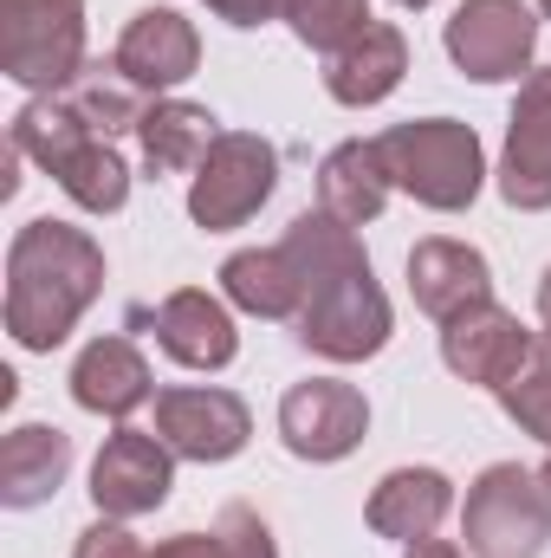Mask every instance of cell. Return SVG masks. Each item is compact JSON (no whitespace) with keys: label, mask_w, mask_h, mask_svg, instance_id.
<instances>
[{"label":"cell","mask_w":551,"mask_h":558,"mask_svg":"<svg viewBox=\"0 0 551 558\" xmlns=\"http://www.w3.org/2000/svg\"><path fill=\"white\" fill-rule=\"evenodd\" d=\"M279 247L292 254V267L305 279V305L292 318L305 351H318L331 364H364L390 344L396 312H390L377 274H370V254H364L357 228H344L325 208H305V215H292Z\"/></svg>","instance_id":"cell-1"},{"label":"cell","mask_w":551,"mask_h":558,"mask_svg":"<svg viewBox=\"0 0 551 558\" xmlns=\"http://www.w3.org/2000/svg\"><path fill=\"white\" fill-rule=\"evenodd\" d=\"M105 292V247L72 221H26L7 247V331L20 351H59Z\"/></svg>","instance_id":"cell-2"},{"label":"cell","mask_w":551,"mask_h":558,"mask_svg":"<svg viewBox=\"0 0 551 558\" xmlns=\"http://www.w3.org/2000/svg\"><path fill=\"white\" fill-rule=\"evenodd\" d=\"M13 149L33 156L85 215H118L131 202V162L118 156V143L105 131H91L65 92H46V98H26L20 118H13Z\"/></svg>","instance_id":"cell-3"},{"label":"cell","mask_w":551,"mask_h":558,"mask_svg":"<svg viewBox=\"0 0 551 558\" xmlns=\"http://www.w3.org/2000/svg\"><path fill=\"white\" fill-rule=\"evenodd\" d=\"M377 156H383L390 182L403 195H415L421 208H434V215L474 208V195L487 182V149L474 137V124H461V118H409V124H390L377 137Z\"/></svg>","instance_id":"cell-4"},{"label":"cell","mask_w":551,"mask_h":558,"mask_svg":"<svg viewBox=\"0 0 551 558\" xmlns=\"http://www.w3.org/2000/svg\"><path fill=\"white\" fill-rule=\"evenodd\" d=\"M461 539L474 558H539L551 546V494L519 461H493L474 474L461 507Z\"/></svg>","instance_id":"cell-5"},{"label":"cell","mask_w":551,"mask_h":558,"mask_svg":"<svg viewBox=\"0 0 551 558\" xmlns=\"http://www.w3.org/2000/svg\"><path fill=\"white\" fill-rule=\"evenodd\" d=\"M85 65V0H0V72L13 85L46 98Z\"/></svg>","instance_id":"cell-6"},{"label":"cell","mask_w":551,"mask_h":558,"mask_svg":"<svg viewBox=\"0 0 551 558\" xmlns=\"http://www.w3.org/2000/svg\"><path fill=\"white\" fill-rule=\"evenodd\" d=\"M279 189V149L260 131H221L208 162L188 175V221L208 234L247 228Z\"/></svg>","instance_id":"cell-7"},{"label":"cell","mask_w":551,"mask_h":558,"mask_svg":"<svg viewBox=\"0 0 551 558\" xmlns=\"http://www.w3.org/2000/svg\"><path fill=\"white\" fill-rule=\"evenodd\" d=\"M441 46L454 59L461 78L474 85H500L519 78L539 52V13L526 0H461L454 20L441 26Z\"/></svg>","instance_id":"cell-8"},{"label":"cell","mask_w":551,"mask_h":558,"mask_svg":"<svg viewBox=\"0 0 551 558\" xmlns=\"http://www.w3.org/2000/svg\"><path fill=\"white\" fill-rule=\"evenodd\" d=\"M156 435L175 461H234L254 435V410L221 390V384H175V390H156Z\"/></svg>","instance_id":"cell-9"},{"label":"cell","mask_w":551,"mask_h":558,"mask_svg":"<svg viewBox=\"0 0 551 558\" xmlns=\"http://www.w3.org/2000/svg\"><path fill=\"white\" fill-rule=\"evenodd\" d=\"M370 435V403L344 377H305L279 397V441L298 461H344Z\"/></svg>","instance_id":"cell-10"},{"label":"cell","mask_w":551,"mask_h":558,"mask_svg":"<svg viewBox=\"0 0 551 558\" xmlns=\"http://www.w3.org/2000/svg\"><path fill=\"white\" fill-rule=\"evenodd\" d=\"M175 487V454L162 448L156 428L118 422V435H105L98 461H91V500L105 520H143L169 500Z\"/></svg>","instance_id":"cell-11"},{"label":"cell","mask_w":551,"mask_h":558,"mask_svg":"<svg viewBox=\"0 0 551 558\" xmlns=\"http://www.w3.org/2000/svg\"><path fill=\"white\" fill-rule=\"evenodd\" d=\"M500 195L519 215L551 208V65L519 78L513 118H506V156H500Z\"/></svg>","instance_id":"cell-12"},{"label":"cell","mask_w":551,"mask_h":558,"mask_svg":"<svg viewBox=\"0 0 551 558\" xmlns=\"http://www.w3.org/2000/svg\"><path fill=\"white\" fill-rule=\"evenodd\" d=\"M118 72L143 85L149 98H162V92H175V85H188L195 78V65H201V33H195V20H182L175 7H143L131 13V26L118 33Z\"/></svg>","instance_id":"cell-13"},{"label":"cell","mask_w":551,"mask_h":558,"mask_svg":"<svg viewBox=\"0 0 551 558\" xmlns=\"http://www.w3.org/2000/svg\"><path fill=\"white\" fill-rule=\"evenodd\" d=\"M526 351H532V331L519 325V312H506V305H467L461 318H448L441 325V364L461 377V384H487V390H500L519 364H526Z\"/></svg>","instance_id":"cell-14"},{"label":"cell","mask_w":551,"mask_h":558,"mask_svg":"<svg viewBox=\"0 0 551 558\" xmlns=\"http://www.w3.org/2000/svg\"><path fill=\"white\" fill-rule=\"evenodd\" d=\"M149 331H156V344H162L182 371H228L234 351H241V331H234L228 299H215V292H201V286L169 292V299L149 312Z\"/></svg>","instance_id":"cell-15"},{"label":"cell","mask_w":551,"mask_h":558,"mask_svg":"<svg viewBox=\"0 0 551 558\" xmlns=\"http://www.w3.org/2000/svg\"><path fill=\"white\" fill-rule=\"evenodd\" d=\"M409 299L434 325H448L467 305H487L493 299V267H487L480 247L448 241V234H428V241L409 247Z\"/></svg>","instance_id":"cell-16"},{"label":"cell","mask_w":551,"mask_h":558,"mask_svg":"<svg viewBox=\"0 0 551 558\" xmlns=\"http://www.w3.org/2000/svg\"><path fill=\"white\" fill-rule=\"evenodd\" d=\"M403 78H409V39H403V26H390V20H370L344 52L325 59V92H331L338 105H351V111L383 105Z\"/></svg>","instance_id":"cell-17"},{"label":"cell","mask_w":551,"mask_h":558,"mask_svg":"<svg viewBox=\"0 0 551 558\" xmlns=\"http://www.w3.org/2000/svg\"><path fill=\"white\" fill-rule=\"evenodd\" d=\"M454 513V481L441 468H390L377 487H370V533L377 539H403V546H421L441 533V520Z\"/></svg>","instance_id":"cell-18"},{"label":"cell","mask_w":551,"mask_h":558,"mask_svg":"<svg viewBox=\"0 0 551 558\" xmlns=\"http://www.w3.org/2000/svg\"><path fill=\"white\" fill-rule=\"evenodd\" d=\"M156 397V377H149V357H143L131 338H91L72 364V403L91 410V416H137L143 403Z\"/></svg>","instance_id":"cell-19"},{"label":"cell","mask_w":551,"mask_h":558,"mask_svg":"<svg viewBox=\"0 0 551 558\" xmlns=\"http://www.w3.org/2000/svg\"><path fill=\"white\" fill-rule=\"evenodd\" d=\"M72 474V435L52 428V422H20L7 441H0V507L26 513V507H46Z\"/></svg>","instance_id":"cell-20"},{"label":"cell","mask_w":551,"mask_h":558,"mask_svg":"<svg viewBox=\"0 0 551 558\" xmlns=\"http://www.w3.org/2000/svg\"><path fill=\"white\" fill-rule=\"evenodd\" d=\"M390 169L377 156V137H351L338 143L325 162H318V208L338 215L344 228H370L383 208H390Z\"/></svg>","instance_id":"cell-21"},{"label":"cell","mask_w":551,"mask_h":558,"mask_svg":"<svg viewBox=\"0 0 551 558\" xmlns=\"http://www.w3.org/2000/svg\"><path fill=\"white\" fill-rule=\"evenodd\" d=\"M215 137H221L215 111L188 105V98H149V111H143V124H137L149 175H195L208 162Z\"/></svg>","instance_id":"cell-22"},{"label":"cell","mask_w":551,"mask_h":558,"mask_svg":"<svg viewBox=\"0 0 551 558\" xmlns=\"http://www.w3.org/2000/svg\"><path fill=\"white\" fill-rule=\"evenodd\" d=\"M221 299L279 325V318H298L305 279H298V267H292L285 247H241V254L221 260Z\"/></svg>","instance_id":"cell-23"},{"label":"cell","mask_w":551,"mask_h":558,"mask_svg":"<svg viewBox=\"0 0 551 558\" xmlns=\"http://www.w3.org/2000/svg\"><path fill=\"white\" fill-rule=\"evenodd\" d=\"M65 98H72V111L91 124V131H105V137H124V131H137L143 111H149V92L131 85L124 72H118V59H98V65H85L72 85H65Z\"/></svg>","instance_id":"cell-24"},{"label":"cell","mask_w":551,"mask_h":558,"mask_svg":"<svg viewBox=\"0 0 551 558\" xmlns=\"http://www.w3.org/2000/svg\"><path fill=\"white\" fill-rule=\"evenodd\" d=\"M279 20L298 33V46H311V52H344L377 13H370V0H279Z\"/></svg>","instance_id":"cell-25"},{"label":"cell","mask_w":551,"mask_h":558,"mask_svg":"<svg viewBox=\"0 0 551 558\" xmlns=\"http://www.w3.org/2000/svg\"><path fill=\"white\" fill-rule=\"evenodd\" d=\"M493 397H500V410L519 422L526 435H539V441L551 448V338H532L526 364H519Z\"/></svg>","instance_id":"cell-26"},{"label":"cell","mask_w":551,"mask_h":558,"mask_svg":"<svg viewBox=\"0 0 551 558\" xmlns=\"http://www.w3.org/2000/svg\"><path fill=\"white\" fill-rule=\"evenodd\" d=\"M215 539H221V553L228 558H279L273 546V526L254 513V507H221V520H215Z\"/></svg>","instance_id":"cell-27"},{"label":"cell","mask_w":551,"mask_h":558,"mask_svg":"<svg viewBox=\"0 0 551 558\" xmlns=\"http://www.w3.org/2000/svg\"><path fill=\"white\" fill-rule=\"evenodd\" d=\"M72 558H149V553H143V539L124 526V520H98V526L78 533Z\"/></svg>","instance_id":"cell-28"},{"label":"cell","mask_w":551,"mask_h":558,"mask_svg":"<svg viewBox=\"0 0 551 558\" xmlns=\"http://www.w3.org/2000/svg\"><path fill=\"white\" fill-rule=\"evenodd\" d=\"M208 13L228 26H267V20H279V0H208Z\"/></svg>","instance_id":"cell-29"},{"label":"cell","mask_w":551,"mask_h":558,"mask_svg":"<svg viewBox=\"0 0 551 558\" xmlns=\"http://www.w3.org/2000/svg\"><path fill=\"white\" fill-rule=\"evenodd\" d=\"M149 558H228V553H221L215 533H175V539H162Z\"/></svg>","instance_id":"cell-30"},{"label":"cell","mask_w":551,"mask_h":558,"mask_svg":"<svg viewBox=\"0 0 551 558\" xmlns=\"http://www.w3.org/2000/svg\"><path fill=\"white\" fill-rule=\"evenodd\" d=\"M409 558H461V546L454 539H421V546H409Z\"/></svg>","instance_id":"cell-31"},{"label":"cell","mask_w":551,"mask_h":558,"mask_svg":"<svg viewBox=\"0 0 551 558\" xmlns=\"http://www.w3.org/2000/svg\"><path fill=\"white\" fill-rule=\"evenodd\" d=\"M539 318H546V338H551V267H546V279H539Z\"/></svg>","instance_id":"cell-32"},{"label":"cell","mask_w":551,"mask_h":558,"mask_svg":"<svg viewBox=\"0 0 551 558\" xmlns=\"http://www.w3.org/2000/svg\"><path fill=\"white\" fill-rule=\"evenodd\" d=\"M539 481H546V494H551V454H546V468H539Z\"/></svg>","instance_id":"cell-33"},{"label":"cell","mask_w":551,"mask_h":558,"mask_svg":"<svg viewBox=\"0 0 551 558\" xmlns=\"http://www.w3.org/2000/svg\"><path fill=\"white\" fill-rule=\"evenodd\" d=\"M396 7H409V13H415V7H428V0H396Z\"/></svg>","instance_id":"cell-34"},{"label":"cell","mask_w":551,"mask_h":558,"mask_svg":"<svg viewBox=\"0 0 551 558\" xmlns=\"http://www.w3.org/2000/svg\"><path fill=\"white\" fill-rule=\"evenodd\" d=\"M539 13H546V20H551V0H539Z\"/></svg>","instance_id":"cell-35"}]
</instances>
